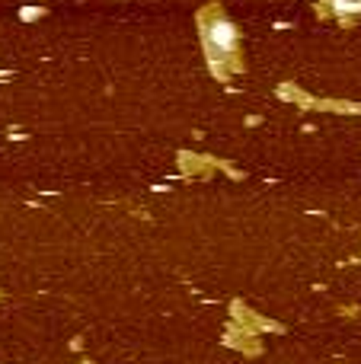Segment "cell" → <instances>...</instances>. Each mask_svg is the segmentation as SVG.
<instances>
[{"instance_id": "7a4b0ae2", "label": "cell", "mask_w": 361, "mask_h": 364, "mask_svg": "<svg viewBox=\"0 0 361 364\" xmlns=\"http://www.w3.org/2000/svg\"><path fill=\"white\" fill-rule=\"evenodd\" d=\"M333 6H336L339 13H358L361 10V0H333Z\"/></svg>"}, {"instance_id": "6da1fadb", "label": "cell", "mask_w": 361, "mask_h": 364, "mask_svg": "<svg viewBox=\"0 0 361 364\" xmlns=\"http://www.w3.org/2000/svg\"><path fill=\"white\" fill-rule=\"evenodd\" d=\"M234 45H237V32L230 23H224V19H217V23H211L208 29H205V51H208V58L215 64L227 61L230 55H234Z\"/></svg>"}]
</instances>
